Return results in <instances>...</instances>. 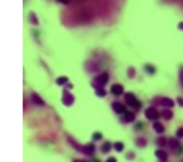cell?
I'll use <instances>...</instances> for the list:
<instances>
[{"label": "cell", "mask_w": 183, "mask_h": 162, "mask_svg": "<svg viewBox=\"0 0 183 162\" xmlns=\"http://www.w3.org/2000/svg\"><path fill=\"white\" fill-rule=\"evenodd\" d=\"M160 104H162L164 107H167V109L173 107V101H172V99H168V97H162V99H160Z\"/></svg>", "instance_id": "obj_8"}, {"label": "cell", "mask_w": 183, "mask_h": 162, "mask_svg": "<svg viewBox=\"0 0 183 162\" xmlns=\"http://www.w3.org/2000/svg\"><path fill=\"white\" fill-rule=\"evenodd\" d=\"M31 99H33V102H36L37 105H44V101H42L41 97H39V94H36V93L31 94Z\"/></svg>", "instance_id": "obj_10"}, {"label": "cell", "mask_w": 183, "mask_h": 162, "mask_svg": "<svg viewBox=\"0 0 183 162\" xmlns=\"http://www.w3.org/2000/svg\"><path fill=\"white\" fill-rule=\"evenodd\" d=\"M105 162H117V159H115V157H109V159L105 160Z\"/></svg>", "instance_id": "obj_24"}, {"label": "cell", "mask_w": 183, "mask_h": 162, "mask_svg": "<svg viewBox=\"0 0 183 162\" xmlns=\"http://www.w3.org/2000/svg\"><path fill=\"white\" fill-rule=\"evenodd\" d=\"M96 93L99 94V96H105V91L104 89H96Z\"/></svg>", "instance_id": "obj_23"}, {"label": "cell", "mask_w": 183, "mask_h": 162, "mask_svg": "<svg viewBox=\"0 0 183 162\" xmlns=\"http://www.w3.org/2000/svg\"><path fill=\"white\" fill-rule=\"evenodd\" d=\"M160 115H162L165 120H170L172 115H173V112H172V110H160Z\"/></svg>", "instance_id": "obj_12"}, {"label": "cell", "mask_w": 183, "mask_h": 162, "mask_svg": "<svg viewBox=\"0 0 183 162\" xmlns=\"http://www.w3.org/2000/svg\"><path fill=\"white\" fill-rule=\"evenodd\" d=\"M123 120L125 122H133L135 120V112H126V114L123 115Z\"/></svg>", "instance_id": "obj_11"}, {"label": "cell", "mask_w": 183, "mask_h": 162, "mask_svg": "<svg viewBox=\"0 0 183 162\" xmlns=\"http://www.w3.org/2000/svg\"><path fill=\"white\" fill-rule=\"evenodd\" d=\"M110 93L114 96H122L123 94V86L122 84H114V86L110 88Z\"/></svg>", "instance_id": "obj_6"}, {"label": "cell", "mask_w": 183, "mask_h": 162, "mask_svg": "<svg viewBox=\"0 0 183 162\" xmlns=\"http://www.w3.org/2000/svg\"><path fill=\"white\" fill-rule=\"evenodd\" d=\"M177 136L178 138H183V128H178L177 130Z\"/></svg>", "instance_id": "obj_21"}, {"label": "cell", "mask_w": 183, "mask_h": 162, "mask_svg": "<svg viewBox=\"0 0 183 162\" xmlns=\"http://www.w3.org/2000/svg\"><path fill=\"white\" fill-rule=\"evenodd\" d=\"M154 130H156L157 133H162L164 131V125H160L159 122H156V123H154Z\"/></svg>", "instance_id": "obj_15"}, {"label": "cell", "mask_w": 183, "mask_h": 162, "mask_svg": "<svg viewBox=\"0 0 183 162\" xmlns=\"http://www.w3.org/2000/svg\"><path fill=\"white\" fill-rule=\"evenodd\" d=\"M81 152H84V154H88V156H93L94 154V144H86V146H83V149H81Z\"/></svg>", "instance_id": "obj_7"}, {"label": "cell", "mask_w": 183, "mask_h": 162, "mask_svg": "<svg viewBox=\"0 0 183 162\" xmlns=\"http://www.w3.org/2000/svg\"><path fill=\"white\" fill-rule=\"evenodd\" d=\"M144 115H146V118H149V120H154V122H156L157 118H159V115H160V112H159L156 107H147L146 112H144Z\"/></svg>", "instance_id": "obj_3"}, {"label": "cell", "mask_w": 183, "mask_h": 162, "mask_svg": "<svg viewBox=\"0 0 183 162\" xmlns=\"http://www.w3.org/2000/svg\"><path fill=\"white\" fill-rule=\"evenodd\" d=\"M128 72H130V73H128V76H130V78H133V75H135V73H133V68H130Z\"/></svg>", "instance_id": "obj_25"}, {"label": "cell", "mask_w": 183, "mask_h": 162, "mask_svg": "<svg viewBox=\"0 0 183 162\" xmlns=\"http://www.w3.org/2000/svg\"><path fill=\"white\" fill-rule=\"evenodd\" d=\"M57 2H62V3H65V5H68V3H70V0H57Z\"/></svg>", "instance_id": "obj_26"}, {"label": "cell", "mask_w": 183, "mask_h": 162, "mask_svg": "<svg viewBox=\"0 0 183 162\" xmlns=\"http://www.w3.org/2000/svg\"><path fill=\"white\" fill-rule=\"evenodd\" d=\"M136 143H138V146H144V144H146V141H144V139H143V138H139V139H138V141H136Z\"/></svg>", "instance_id": "obj_20"}, {"label": "cell", "mask_w": 183, "mask_h": 162, "mask_svg": "<svg viewBox=\"0 0 183 162\" xmlns=\"http://www.w3.org/2000/svg\"><path fill=\"white\" fill-rule=\"evenodd\" d=\"M101 138H102V135H101V133H94V135H93V139H96V141H99Z\"/></svg>", "instance_id": "obj_19"}, {"label": "cell", "mask_w": 183, "mask_h": 162, "mask_svg": "<svg viewBox=\"0 0 183 162\" xmlns=\"http://www.w3.org/2000/svg\"><path fill=\"white\" fill-rule=\"evenodd\" d=\"M107 81H109V73L104 72V73H101L99 76H96V78L93 80V88L94 89H101Z\"/></svg>", "instance_id": "obj_1"}, {"label": "cell", "mask_w": 183, "mask_h": 162, "mask_svg": "<svg viewBox=\"0 0 183 162\" xmlns=\"http://www.w3.org/2000/svg\"><path fill=\"white\" fill-rule=\"evenodd\" d=\"M168 144H170V146L173 147V149H175V152H177V154H180V152H181V146H180L177 141H173V139H170V141H168Z\"/></svg>", "instance_id": "obj_9"}, {"label": "cell", "mask_w": 183, "mask_h": 162, "mask_svg": "<svg viewBox=\"0 0 183 162\" xmlns=\"http://www.w3.org/2000/svg\"><path fill=\"white\" fill-rule=\"evenodd\" d=\"M112 109H114L117 114H122V115L126 114V105L122 104V102H114V104H112Z\"/></svg>", "instance_id": "obj_4"}, {"label": "cell", "mask_w": 183, "mask_h": 162, "mask_svg": "<svg viewBox=\"0 0 183 162\" xmlns=\"http://www.w3.org/2000/svg\"><path fill=\"white\" fill-rule=\"evenodd\" d=\"M178 29H183V23H178Z\"/></svg>", "instance_id": "obj_28"}, {"label": "cell", "mask_w": 183, "mask_h": 162, "mask_svg": "<svg viewBox=\"0 0 183 162\" xmlns=\"http://www.w3.org/2000/svg\"><path fill=\"white\" fill-rule=\"evenodd\" d=\"M156 156H157L160 160H167V152L162 151V149H157V151H156Z\"/></svg>", "instance_id": "obj_13"}, {"label": "cell", "mask_w": 183, "mask_h": 162, "mask_svg": "<svg viewBox=\"0 0 183 162\" xmlns=\"http://www.w3.org/2000/svg\"><path fill=\"white\" fill-rule=\"evenodd\" d=\"M180 80H181V83H183V67H181V70H180Z\"/></svg>", "instance_id": "obj_27"}, {"label": "cell", "mask_w": 183, "mask_h": 162, "mask_svg": "<svg viewBox=\"0 0 183 162\" xmlns=\"http://www.w3.org/2000/svg\"><path fill=\"white\" fill-rule=\"evenodd\" d=\"M62 102H63V105H67V107H68V105H72L75 102V97L70 94L68 91H65V93H63V101Z\"/></svg>", "instance_id": "obj_5"}, {"label": "cell", "mask_w": 183, "mask_h": 162, "mask_svg": "<svg viewBox=\"0 0 183 162\" xmlns=\"http://www.w3.org/2000/svg\"><path fill=\"white\" fill-rule=\"evenodd\" d=\"M110 149H112V144H110V143H104V146L101 147V151H102L104 154H107Z\"/></svg>", "instance_id": "obj_14"}, {"label": "cell", "mask_w": 183, "mask_h": 162, "mask_svg": "<svg viewBox=\"0 0 183 162\" xmlns=\"http://www.w3.org/2000/svg\"><path fill=\"white\" fill-rule=\"evenodd\" d=\"M57 84H68V78L67 76H60V78H57Z\"/></svg>", "instance_id": "obj_16"}, {"label": "cell", "mask_w": 183, "mask_h": 162, "mask_svg": "<svg viewBox=\"0 0 183 162\" xmlns=\"http://www.w3.org/2000/svg\"><path fill=\"white\" fill-rule=\"evenodd\" d=\"M178 104H180V105H183V99H178Z\"/></svg>", "instance_id": "obj_29"}, {"label": "cell", "mask_w": 183, "mask_h": 162, "mask_svg": "<svg viewBox=\"0 0 183 162\" xmlns=\"http://www.w3.org/2000/svg\"><path fill=\"white\" fill-rule=\"evenodd\" d=\"M157 144L164 146V144H165V139H164V138H159V139H157Z\"/></svg>", "instance_id": "obj_22"}, {"label": "cell", "mask_w": 183, "mask_h": 162, "mask_svg": "<svg viewBox=\"0 0 183 162\" xmlns=\"http://www.w3.org/2000/svg\"><path fill=\"white\" fill-rule=\"evenodd\" d=\"M125 101H126V104H128L130 107H133V109H138L139 105H141V104H139V101L135 97V94H133V93H125Z\"/></svg>", "instance_id": "obj_2"}, {"label": "cell", "mask_w": 183, "mask_h": 162, "mask_svg": "<svg viewBox=\"0 0 183 162\" xmlns=\"http://www.w3.org/2000/svg\"><path fill=\"white\" fill-rule=\"evenodd\" d=\"M114 147H115V151H120V152H122V151L125 149L123 143H115V144H114Z\"/></svg>", "instance_id": "obj_17"}, {"label": "cell", "mask_w": 183, "mask_h": 162, "mask_svg": "<svg viewBox=\"0 0 183 162\" xmlns=\"http://www.w3.org/2000/svg\"><path fill=\"white\" fill-rule=\"evenodd\" d=\"M144 68H146V72H149V73H154V72H156V68H154L152 65H146Z\"/></svg>", "instance_id": "obj_18"}]
</instances>
